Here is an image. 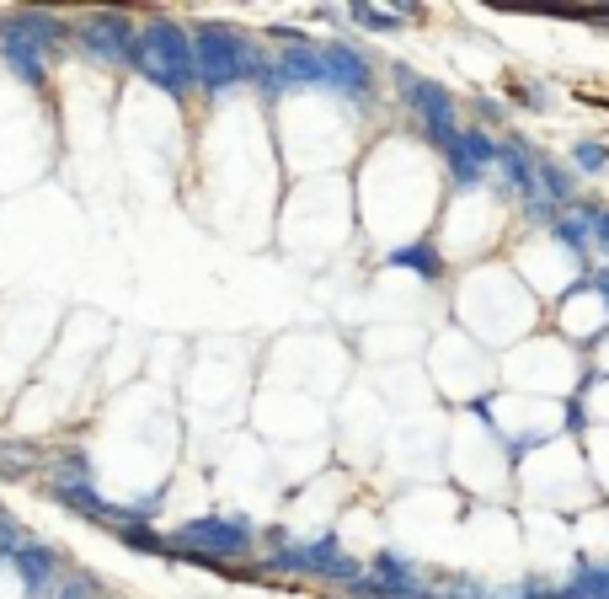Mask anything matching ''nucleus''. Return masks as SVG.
Wrapping results in <instances>:
<instances>
[{
    "label": "nucleus",
    "mask_w": 609,
    "mask_h": 599,
    "mask_svg": "<svg viewBox=\"0 0 609 599\" xmlns=\"http://www.w3.org/2000/svg\"><path fill=\"white\" fill-rule=\"evenodd\" d=\"M198 54H203V75H209V86L241 81V70H246V43H241L236 33L203 27V33H198Z\"/></svg>",
    "instance_id": "nucleus-1"
},
{
    "label": "nucleus",
    "mask_w": 609,
    "mask_h": 599,
    "mask_svg": "<svg viewBox=\"0 0 609 599\" xmlns=\"http://www.w3.org/2000/svg\"><path fill=\"white\" fill-rule=\"evenodd\" d=\"M396 263H401V268H417V273H423V279H439V273H444V263H439V257H428V247L396 252Z\"/></svg>",
    "instance_id": "nucleus-2"
},
{
    "label": "nucleus",
    "mask_w": 609,
    "mask_h": 599,
    "mask_svg": "<svg viewBox=\"0 0 609 599\" xmlns=\"http://www.w3.org/2000/svg\"><path fill=\"white\" fill-rule=\"evenodd\" d=\"M572 156L583 161V172H604V166H609V150H604V145H593V140H583V145L572 150Z\"/></svg>",
    "instance_id": "nucleus-3"
},
{
    "label": "nucleus",
    "mask_w": 609,
    "mask_h": 599,
    "mask_svg": "<svg viewBox=\"0 0 609 599\" xmlns=\"http://www.w3.org/2000/svg\"><path fill=\"white\" fill-rule=\"evenodd\" d=\"M593 230L604 236V252H609V209H604V214H593Z\"/></svg>",
    "instance_id": "nucleus-4"
},
{
    "label": "nucleus",
    "mask_w": 609,
    "mask_h": 599,
    "mask_svg": "<svg viewBox=\"0 0 609 599\" xmlns=\"http://www.w3.org/2000/svg\"><path fill=\"white\" fill-rule=\"evenodd\" d=\"M86 594H97V589H86V583H70L65 589V599H86Z\"/></svg>",
    "instance_id": "nucleus-5"
}]
</instances>
